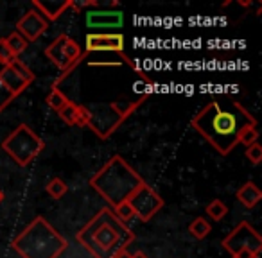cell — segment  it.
Masks as SVG:
<instances>
[{
    "label": "cell",
    "mask_w": 262,
    "mask_h": 258,
    "mask_svg": "<svg viewBox=\"0 0 262 258\" xmlns=\"http://www.w3.org/2000/svg\"><path fill=\"white\" fill-rule=\"evenodd\" d=\"M112 212L117 215V219H119V221H122V222H127L129 219L135 217V215H133V210H131V206L126 203V201H124V203H120V204H117L115 208H112Z\"/></svg>",
    "instance_id": "obj_24"
},
{
    "label": "cell",
    "mask_w": 262,
    "mask_h": 258,
    "mask_svg": "<svg viewBox=\"0 0 262 258\" xmlns=\"http://www.w3.org/2000/svg\"><path fill=\"white\" fill-rule=\"evenodd\" d=\"M190 126L221 156H228L239 146V133L248 126H257V119L239 101L214 99L194 115Z\"/></svg>",
    "instance_id": "obj_1"
},
{
    "label": "cell",
    "mask_w": 262,
    "mask_h": 258,
    "mask_svg": "<svg viewBox=\"0 0 262 258\" xmlns=\"http://www.w3.org/2000/svg\"><path fill=\"white\" fill-rule=\"evenodd\" d=\"M210 231H212V226L205 217H196L189 224V233L198 240H203L205 237L210 235Z\"/></svg>",
    "instance_id": "obj_16"
},
{
    "label": "cell",
    "mask_w": 262,
    "mask_h": 258,
    "mask_svg": "<svg viewBox=\"0 0 262 258\" xmlns=\"http://www.w3.org/2000/svg\"><path fill=\"white\" fill-rule=\"evenodd\" d=\"M99 2L97 0H84V2H79V0H72V6L70 8L72 9H76L77 13L81 11V9H84V8H99Z\"/></svg>",
    "instance_id": "obj_27"
},
{
    "label": "cell",
    "mask_w": 262,
    "mask_h": 258,
    "mask_svg": "<svg viewBox=\"0 0 262 258\" xmlns=\"http://www.w3.org/2000/svg\"><path fill=\"white\" fill-rule=\"evenodd\" d=\"M6 43H8L9 51H11L13 54L16 56V58H18V56L22 54V52H26L27 45H29L26 40H24L22 36H20L18 33H16V31H15V33H11L8 38H6Z\"/></svg>",
    "instance_id": "obj_21"
},
{
    "label": "cell",
    "mask_w": 262,
    "mask_h": 258,
    "mask_svg": "<svg viewBox=\"0 0 262 258\" xmlns=\"http://www.w3.org/2000/svg\"><path fill=\"white\" fill-rule=\"evenodd\" d=\"M15 59H18V58L9 51L8 43H6V38H0V63H2V65H9V63H13Z\"/></svg>",
    "instance_id": "obj_26"
},
{
    "label": "cell",
    "mask_w": 262,
    "mask_h": 258,
    "mask_svg": "<svg viewBox=\"0 0 262 258\" xmlns=\"http://www.w3.org/2000/svg\"><path fill=\"white\" fill-rule=\"evenodd\" d=\"M70 102V99L67 97L65 93H63L61 90H59L58 86H52V90H51V93L47 95V104L51 106L52 109H54L56 113L59 111V109H63L67 104Z\"/></svg>",
    "instance_id": "obj_17"
},
{
    "label": "cell",
    "mask_w": 262,
    "mask_h": 258,
    "mask_svg": "<svg viewBox=\"0 0 262 258\" xmlns=\"http://www.w3.org/2000/svg\"><path fill=\"white\" fill-rule=\"evenodd\" d=\"M257 140H258L257 126L244 127L243 131L239 133V136H237V144H241V146H244V147H250L251 144H255Z\"/></svg>",
    "instance_id": "obj_22"
},
{
    "label": "cell",
    "mask_w": 262,
    "mask_h": 258,
    "mask_svg": "<svg viewBox=\"0 0 262 258\" xmlns=\"http://www.w3.org/2000/svg\"><path fill=\"white\" fill-rule=\"evenodd\" d=\"M205 212H207V215L212 219V221L219 222L226 214H228V206H226V204L223 203L221 199H212L210 203L207 204Z\"/></svg>",
    "instance_id": "obj_18"
},
{
    "label": "cell",
    "mask_w": 262,
    "mask_h": 258,
    "mask_svg": "<svg viewBox=\"0 0 262 258\" xmlns=\"http://www.w3.org/2000/svg\"><path fill=\"white\" fill-rule=\"evenodd\" d=\"M70 6L72 0H33V9H36L49 24L58 20Z\"/></svg>",
    "instance_id": "obj_14"
},
{
    "label": "cell",
    "mask_w": 262,
    "mask_h": 258,
    "mask_svg": "<svg viewBox=\"0 0 262 258\" xmlns=\"http://www.w3.org/2000/svg\"><path fill=\"white\" fill-rule=\"evenodd\" d=\"M131 258H149V256H147V254L146 253H144V251H135V253H133V254H131Z\"/></svg>",
    "instance_id": "obj_29"
},
{
    "label": "cell",
    "mask_w": 262,
    "mask_h": 258,
    "mask_svg": "<svg viewBox=\"0 0 262 258\" xmlns=\"http://www.w3.org/2000/svg\"><path fill=\"white\" fill-rule=\"evenodd\" d=\"M90 52H115L124 63L135 68L139 76H144L142 70L137 68L135 63L124 54V36L120 33H88L84 38V54H90ZM144 79L149 81V77L144 76Z\"/></svg>",
    "instance_id": "obj_10"
},
{
    "label": "cell",
    "mask_w": 262,
    "mask_h": 258,
    "mask_svg": "<svg viewBox=\"0 0 262 258\" xmlns=\"http://www.w3.org/2000/svg\"><path fill=\"white\" fill-rule=\"evenodd\" d=\"M88 29H120L124 26L122 11H88L84 13Z\"/></svg>",
    "instance_id": "obj_13"
},
{
    "label": "cell",
    "mask_w": 262,
    "mask_h": 258,
    "mask_svg": "<svg viewBox=\"0 0 262 258\" xmlns=\"http://www.w3.org/2000/svg\"><path fill=\"white\" fill-rule=\"evenodd\" d=\"M4 66L6 65H2V63H0V72H2V70H4ZM15 95L11 93V91L8 90V88H6V84L2 83V79H0V111H4L6 108H8L9 104H11L13 101H15Z\"/></svg>",
    "instance_id": "obj_23"
},
{
    "label": "cell",
    "mask_w": 262,
    "mask_h": 258,
    "mask_svg": "<svg viewBox=\"0 0 262 258\" xmlns=\"http://www.w3.org/2000/svg\"><path fill=\"white\" fill-rule=\"evenodd\" d=\"M126 203L131 206L133 215H135L139 221L147 222L164 208L165 201L162 199V196L153 186H149L147 183H142L135 192L127 197Z\"/></svg>",
    "instance_id": "obj_9"
},
{
    "label": "cell",
    "mask_w": 262,
    "mask_h": 258,
    "mask_svg": "<svg viewBox=\"0 0 262 258\" xmlns=\"http://www.w3.org/2000/svg\"><path fill=\"white\" fill-rule=\"evenodd\" d=\"M0 79H2L6 88H8L15 97H18V95L24 93V91L29 88V84L34 81V72L26 63H22L20 59H15L13 63L4 66V70L0 72Z\"/></svg>",
    "instance_id": "obj_11"
},
{
    "label": "cell",
    "mask_w": 262,
    "mask_h": 258,
    "mask_svg": "<svg viewBox=\"0 0 262 258\" xmlns=\"http://www.w3.org/2000/svg\"><path fill=\"white\" fill-rule=\"evenodd\" d=\"M221 244L232 258H258L262 251V237L248 221H241Z\"/></svg>",
    "instance_id": "obj_7"
},
{
    "label": "cell",
    "mask_w": 262,
    "mask_h": 258,
    "mask_svg": "<svg viewBox=\"0 0 262 258\" xmlns=\"http://www.w3.org/2000/svg\"><path fill=\"white\" fill-rule=\"evenodd\" d=\"M144 181V178L131 167L120 154L110 158L104 167L99 169L90 178V186L108 201L110 208H115L117 204L127 201V197L135 192Z\"/></svg>",
    "instance_id": "obj_3"
},
{
    "label": "cell",
    "mask_w": 262,
    "mask_h": 258,
    "mask_svg": "<svg viewBox=\"0 0 262 258\" xmlns=\"http://www.w3.org/2000/svg\"><path fill=\"white\" fill-rule=\"evenodd\" d=\"M59 119L67 124V126H77V116H79V104L70 101L69 104L65 106L63 109L58 111Z\"/></svg>",
    "instance_id": "obj_19"
},
{
    "label": "cell",
    "mask_w": 262,
    "mask_h": 258,
    "mask_svg": "<svg viewBox=\"0 0 262 258\" xmlns=\"http://www.w3.org/2000/svg\"><path fill=\"white\" fill-rule=\"evenodd\" d=\"M22 258H59L69 247V240L45 217L38 215L11 242Z\"/></svg>",
    "instance_id": "obj_4"
},
{
    "label": "cell",
    "mask_w": 262,
    "mask_h": 258,
    "mask_svg": "<svg viewBox=\"0 0 262 258\" xmlns=\"http://www.w3.org/2000/svg\"><path fill=\"white\" fill-rule=\"evenodd\" d=\"M45 192L52 197V199H61L67 192H69V185L63 181L61 178H52L45 186Z\"/></svg>",
    "instance_id": "obj_20"
},
{
    "label": "cell",
    "mask_w": 262,
    "mask_h": 258,
    "mask_svg": "<svg viewBox=\"0 0 262 258\" xmlns=\"http://www.w3.org/2000/svg\"><path fill=\"white\" fill-rule=\"evenodd\" d=\"M144 101H146V95L133 102L113 101V102H102V104H90V106L84 104L88 113H90V122H88L86 127H90L101 140H108L122 126L124 120L137 111V108Z\"/></svg>",
    "instance_id": "obj_5"
},
{
    "label": "cell",
    "mask_w": 262,
    "mask_h": 258,
    "mask_svg": "<svg viewBox=\"0 0 262 258\" xmlns=\"http://www.w3.org/2000/svg\"><path fill=\"white\" fill-rule=\"evenodd\" d=\"M2 201H4V192L0 190V203H2Z\"/></svg>",
    "instance_id": "obj_30"
},
{
    "label": "cell",
    "mask_w": 262,
    "mask_h": 258,
    "mask_svg": "<svg viewBox=\"0 0 262 258\" xmlns=\"http://www.w3.org/2000/svg\"><path fill=\"white\" fill-rule=\"evenodd\" d=\"M112 258H131V254L127 253V249H122V251H119L117 254H113Z\"/></svg>",
    "instance_id": "obj_28"
},
{
    "label": "cell",
    "mask_w": 262,
    "mask_h": 258,
    "mask_svg": "<svg viewBox=\"0 0 262 258\" xmlns=\"http://www.w3.org/2000/svg\"><path fill=\"white\" fill-rule=\"evenodd\" d=\"M246 158L251 161L253 165H258L262 160V146L258 142L251 144L250 147H246Z\"/></svg>",
    "instance_id": "obj_25"
},
{
    "label": "cell",
    "mask_w": 262,
    "mask_h": 258,
    "mask_svg": "<svg viewBox=\"0 0 262 258\" xmlns=\"http://www.w3.org/2000/svg\"><path fill=\"white\" fill-rule=\"evenodd\" d=\"M235 197H237V201H239V203L243 204L244 208L251 210V208L257 206L258 201L262 199V192H260V189H258V186L255 185L253 181H246L239 190H237Z\"/></svg>",
    "instance_id": "obj_15"
},
{
    "label": "cell",
    "mask_w": 262,
    "mask_h": 258,
    "mask_svg": "<svg viewBox=\"0 0 262 258\" xmlns=\"http://www.w3.org/2000/svg\"><path fill=\"white\" fill-rule=\"evenodd\" d=\"M45 56L61 70L59 79H65V76L72 74V70L83 61L86 54L81 51L79 43L74 38H70L69 34H61L45 49Z\"/></svg>",
    "instance_id": "obj_8"
},
{
    "label": "cell",
    "mask_w": 262,
    "mask_h": 258,
    "mask_svg": "<svg viewBox=\"0 0 262 258\" xmlns=\"http://www.w3.org/2000/svg\"><path fill=\"white\" fill-rule=\"evenodd\" d=\"M76 240L94 258H112L133 244L135 233L117 219L112 208H102L76 233Z\"/></svg>",
    "instance_id": "obj_2"
},
{
    "label": "cell",
    "mask_w": 262,
    "mask_h": 258,
    "mask_svg": "<svg viewBox=\"0 0 262 258\" xmlns=\"http://www.w3.org/2000/svg\"><path fill=\"white\" fill-rule=\"evenodd\" d=\"M0 149L4 151L18 167H27L31 161L36 160L45 149V144L27 124L18 126L2 140Z\"/></svg>",
    "instance_id": "obj_6"
},
{
    "label": "cell",
    "mask_w": 262,
    "mask_h": 258,
    "mask_svg": "<svg viewBox=\"0 0 262 258\" xmlns=\"http://www.w3.org/2000/svg\"><path fill=\"white\" fill-rule=\"evenodd\" d=\"M49 26H51V24H49L36 9H31V11H27L26 15L16 22V33H18L27 43H33V41H36L38 38L49 29Z\"/></svg>",
    "instance_id": "obj_12"
}]
</instances>
